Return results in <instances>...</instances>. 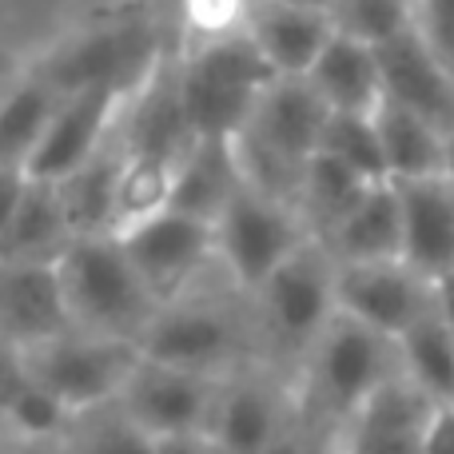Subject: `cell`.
<instances>
[{
    "instance_id": "7",
    "label": "cell",
    "mask_w": 454,
    "mask_h": 454,
    "mask_svg": "<svg viewBox=\"0 0 454 454\" xmlns=\"http://www.w3.org/2000/svg\"><path fill=\"white\" fill-rule=\"evenodd\" d=\"M307 239L303 215L291 204L263 196L255 188H243L231 200V207L215 223V255H220V271L243 295H255Z\"/></svg>"
},
{
    "instance_id": "9",
    "label": "cell",
    "mask_w": 454,
    "mask_h": 454,
    "mask_svg": "<svg viewBox=\"0 0 454 454\" xmlns=\"http://www.w3.org/2000/svg\"><path fill=\"white\" fill-rule=\"evenodd\" d=\"M335 303L343 315L403 339L434 311V283L407 259L387 263H335Z\"/></svg>"
},
{
    "instance_id": "37",
    "label": "cell",
    "mask_w": 454,
    "mask_h": 454,
    "mask_svg": "<svg viewBox=\"0 0 454 454\" xmlns=\"http://www.w3.org/2000/svg\"><path fill=\"white\" fill-rule=\"evenodd\" d=\"M160 454H227V447L212 431H204V434H180V439H160Z\"/></svg>"
},
{
    "instance_id": "11",
    "label": "cell",
    "mask_w": 454,
    "mask_h": 454,
    "mask_svg": "<svg viewBox=\"0 0 454 454\" xmlns=\"http://www.w3.org/2000/svg\"><path fill=\"white\" fill-rule=\"evenodd\" d=\"M295 415L299 387L267 363H251L223 379L212 434L227 447V454H263L295 423Z\"/></svg>"
},
{
    "instance_id": "20",
    "label": "cell",
    "mask_w": 454,
    "mask_h": 454,
    "mask_svg": "<svg viewBox=\"0 0 454 454\" xmlns=\"http://www.w3.org/2000/svg\"><path fill=\"white\" fill-rule=\"evenodd\" d=\"M307 80L327 100V108L343 112V116H379L387 100L379 48L359 36H347V32L331 36V44L323 48L319 64Z\"/></svg>"
},
{
    "instance_id": "30",
    "label": "cell",
    "mask_w": 454,
    "mask_h": 454,
    "mask_svg": "<svg viewBox=\"0 0 454 454\" xmlns=\"http://www.w3.org/2000/svg\"><path fill=\"white\" fill-rule=\"evenodd\" d=\"M319 152L335 156L339 164H347L351 172H359L363 180H371V184L391 180V168H387L383 136H379L375 116H343V112H331Z\"/></svg>"
},
{
    "instance_id": "33",
    "label": "cell",
    "mask_w": 454,
    "mask_h": 454,
    "mask_svg": "<svg viewBox=\"0 0 454 454\" xmlns=\"http://www.w3.org/2000/svg\"><path fill=\"white\" fill-rule=\"evenodd\" d=\"M251 0H184V28L196 44H212L247 32Z\"/></svg>"
},
{
    "instance_id": "8",
    "label": "cell",
    "mask_w": 454,
    "mask_h": 454,
    "mask_svg": "<svg viewBox=\"0 0 454 454\" xmlns=\"http://www.w3.org/2000/svg\"><path fill=\"white\" fill-rule=\"evenodd\" d=\"M132 267L148 291L156 295L160 307L176 303V299L192 295L204 283L212 267H220L215 255V223L192 220L180 212H164L152 223L136 227V231L120 235Z\"/></svg>"
},
{
    "instance_id": "34",
    "label": "cell",
    "mask_w": 454,
    "mask_h": 454,
    "mask_svg": "<svg viewBox=\"0 0 454 454\" xmlns=\"http://www.w3.org/2000/svg\"><path fill=\"white\" fill-rule=\"evenodd\" d=\"M263 454H343V427H331L323 419L307 415L299 407L295 423L279 434Z\"/></svg>"
},
{
    "instance_id": "12",
    "label": "cell",
    "mask_w": 454,
    "mask_h": 454,
    "mask_svg": "<svg viewBox=\"0 0 454 454\" xmlns=\"http://www.w3.org/2000/svg\"><path fill=\"white\" fill-rule=\"evenodd\" d=\"M72 307L64 295L60 263H4L0 271V335L4 351H32L72 335Z\"/></svg>"
},
{
    "instance_id": "35",
    "label": "cell",
    "mask_w": 454,
    "mask_h": 454,
    "mask_svg": "<svg viewBox=\"0 0 454 454\" xmlns=\"http://www.w3.org/2000/svg\"><path fill=\"white\" fill-rule=\"evenodd\" d=\"M415 4H419V28H423L427 44L454 72V0H415Z\"/></svg>"
},
{
    "instance_id": "21",
    "label": "cell",
    "mask_w": 454,
    "mask_h": 454,
    "mask_svg": "<svg viewBox=\"0 0 454 454\" xmlns=\"http://www.w3.org/2000/svg\"><path fill=\"white\" fill-rule=\"evenodd\" d=\"M403 243H407L403 200L395 180H387L355 204V212L323 239V247L335 263H387V259H403Z\"/></svg>"
},
{
    "instance_id": "18",
    "label": "cell",
    "mask_w": 454,
    "mask_h": 454,
    "mask_svg": "<svg viewBox=\"0 0 454 454\" xmlns=\"http://www.w3.org/2000/svg\"><path fill=\"white\" fill-rule=\"evenodd\" d=\"M431 403L407 375L391 379L347 423L343 454H423V431L431 423Z\"/></svg>"
},
{
    "instance_id": "40",
    "label": "cell",
    "mask_w": 454,
    "mask_h": 454,
    "mask_svg": "<svg viewBox=\"0 0 454 454\" xmlns=\"http://www.w3.org/2000/svg\"><path fill=\"white\" fill-rule=\"evenodd\" d=\"M447 180L454 184V124L447 128Z\"/></svg>"
},
{
    "instance_id": "6",
    "label": "cell",
    "mask_w": 454,
    "mask_h": 454,
    "mask_svg": "<svg viewBox=\"0 0 454 454\" xmlns=\"http://www.w3.org/2000/svg\"><path fill=\"white\" fill-rule=\"evenodd\" d=\"M4 355H12L72 415H88V411L120 403L128 379L144 359L140 343L88 335V331H72V335L40 343L32 351H4Z\"/></svg>"
},
{
    "instance_id": "19",
    "label": "cell",
    "mask_w": 454,
    "mask_h": 454,
    "mask_svg": "<svg viewBox=\"0 0 454 454\" xmlns=\"http://www.w3.org/2000/svg\"><path fill=\"white\" fill-rule=\"evenodd\" d=\"M403 200V259L427 279H442L454 271V184L447 176L395 184Z\"/></svg>"
},
{
    "instance_id": "23",
    "label": "cell",
    "mask_w": 454,
    "mask_h": 454,
    "mask_svg": "<svg viewBox=\"0 0 454 454\" xmlns=\"http://www.w3.org/2000/svg\"><path fill=\"white\" fill-rule=\"evenodd\" d=\"M124 160H128L124 140H120V148L116 144H104L88 164H80L76 172L56 184L76 239L112 235V215H116V192H120V176H124Z\"/></svg>"
},
{
    "instance_id": "26",
    "label": "cell",
    "mask_w": 454,
    "mask_h": 454,
    "mask_svg": "<svg viewBox=\"0 0 454 454\" xmlns=\"http://www.w3.org/2000/svg\"><path fill=\"white\" fill-rule=\"evenodd\" d=\"M379 136H383L387 168L391 180H431V176H447V132L434 128L431 120L415 116V112L399 108V104L383 100L379 108Z\"/></svg>"
},
{
    "instance_id": "25",
    "label": "cell",
    "mask_w": 454,
    "mask_h": 454,
    "mask_svg": "<svg viewBox=\"0 0 454 454\" xmlns=\"http://www.w3.org/2000/svg\"><path fill=\"white\" fill-rule=\"evenodd\" d=\"M60 88L48 80V72L24 76L20 84H12L4 100V116H0V156H4V172H24L28 160L36 156L40 140L48 136L56 112L64 104Z\"/></svg>"
},
{
    "instance_id": "3",
    "label": "cell",
    "mask_w": 454,
    "mask_h": 454,
    "mask_svg": "<svg viewBox=\"0 0 454 454\" xmlns=\"http://www.w3.org/2000/svg\"><path fill=\"white\" fill-rule=\"evenodd\" d=\"M403 375L399 339L371 331L367 323L339 311L319 335L303 375H299V407L331 427H343L359 415L391 379Z\"/></svg>"
},
{
    "instance_id": "15",
    "label": "cell",
    "mask_w": 454,
    "mask_h": 454,
    "mask_svg": "<svg viewBox=\"0 0 454 454\" xmlns=\"http://www.w3.org/2000/svg\"><path fill=\"white\" fill-rule=\"evenodd\" d=\"M124 96L128 92L116 84H92V88H80V92H68L52 128H48V136L40 140L36 156L24 168V176L60 184L80 164H88L108 144L112 120H116V108L124 104Z\"/></svg>"
},
{
    "instance_id": "13",
    "label": "cell",
    "mask_w": 454,
    "mask_h": 454,
    "mask_svg": "<svg viewBox=\"0 0 454 454\" xmlns=\"http://www.w3.org/2000/svg\"><path fill=\"white\" fill-rule=\"evenodd\" d=\"M76 243L64 212L60 188L32 180L24 172H4V223H0V259L4 263H60Z\"/></svg>"
},
{
    "instance_id": "39",
    "label": "cell",
    "mask_w": 454,
    "mask_h": 454,
    "mask_svg": "<svg viewBox=\"0 0 454 454\" xmlns=\"http://www.w3.org/2000/svg\"><path fill=\"white\" fill-rule=\"evenodd\" d=\"M434 311L454 327V271H447L442 279H434Z\"/></svg>"
},
{
    "instance_id": "38",
    "label": "cell",
    "mask_w": 454,
    "mask_h": 454,
    "mask_svg": "<svg viewBox=\"0 0 454 454\" xmlns=\"http://www.w3.org/2000/svg\"><path fill=\"white\" fill-rule=\"evenodd\" d=\"M0 454H68V442H20V439H0Z\"/></svg>"
},
{
    "instance_id": "16",
    "label": "cell",
    "mask_w": 454,
    "mask_h": 454,
    "mask_svg": "<svg viewBox=\"0 0 454 454\" xmlns=\"http://www.w3.org/2000/svg\"><path fill=\"white\" fill-rule=\"evenodd\" d=\"M379 64H383L387 100L447 132L454 124V72L427 44L423 28L415 24L403 36L379 44Z\"/></svg>"
},
{
    "instance_id": "28",
    "label": "cell",
    "mask_w": 454,
    "mask_h": 454,
    "mask_svg": "<svg viewBox=\"0 0 454 454\" xmlns=\"http://www.w3.org/2000/svg\"><path fill=\"white\" fill-rule=\"evenodd\" d=\"M399 359L403 375L427 399L439 407H454V327L439 311H431L399 339Z\"/></svg>"
},
{
    "instance_id": "17",
    "label": "cell",
    "mask_w": 454,
    "mask_h": 454,
    "mask_svg": "<svg viewBox=\"0 0 454 454\" xmlns=\"http://www.w3.org/2000/svg\"><path fill=\"white\" fill-rule=\"evenodd\" d=\"M335 32L339 28L327 8L299 0H251L247 36L279 76H311Z\"/></svg>"
},
{
    "instance_id": "24",
    "label": "cell",
    "mask_w": 454,
    "mask_h": 454,
    "mask_svg": "<svg viewBox=\"0 0 454 454\" xmlns=\"http://www.w3.org/2000/svg\"><path fill=\"white\" fill-rule=\"evenodd\" d=\"M4 439L20 442H68L80 415H72L52 391L36 383L12 355H4Z\"/></svg>"
},
{
    "instance_id": "36",
    "label": "cell",
    "mask_w": 454,
    "mask_h": 454,
    "mask_svg": "<svg viewBox=\"0 0 454 454\" xmlns=\"http://www.w3.org/2000/svg\"><path fill=\"white\" fill-rule=\"evenodd\" d=\"M423 454H454V407H434L423 431Z\"/></svg>"
},
{
    "instance_id": "4",
    "label": "cell",
    "mask_w": 454,
    "mask_h": 454,
    "mask_svg": "<svg viewBox=\"0 0 454 454\" xmlns=\"http://www.w3.org/2000/svg\"><path fill=\"white\" fill-rule=\"evenodd\" d=\"M60 279L72 307V323L88 335L140 343L152 319L160 315L156 295L140 279L116 235L76 239L60 259Z\"/></svg>"
},
{
    "instance_id": "32",
    "label": "cell",
    "mask_w": 454,
    "mask_h": 454,
    "mask_svg": "<svg viewBox=\"0 0 454 454\" xmlns=\"http://www.w3.org/2000/svg\"><path fill=\"white\" fill-rule=\"evenodd\" d=\"M331 20L339 32L359 36L367 44H387V40L403 36L407 28L419 24L415 0H331L327 4Z\"/></svg>"
},
{
    "instance_id": "2",
    "label": "cell",
    "mask_w": 454,
    "mask_h": 454,
    "mask_svg": "<svg viewBox=\"0 0 454 454\" xmlns=\"http://www.w3.org/2000/svg\"><path fill=\"white\" fill-rule=\"evenodd\" d=\"M144 359L184 367L196 375L227 379L235 371L259 363V335L251 299L243 291H204L160 307L148 335L140 339Z\"/></svg>"
},
{
    "instance_id": "10",
    "label": "cell",
    "mask_w": 454,
    "mask_h": 454,
    "mask_svg": "<svg viewBox=\"0 0 454 454\" xmlns=\"http://www.w3.org/2000/svg\"><path fill=\"white\" fill-rule=\"evenodd\" d=\"M220 391L223 379L140 359V367L132 371L124 395H120V407L156 439H180V434L212 431Z\"/></svg>"
},
{
    "instance_id": "1",
    "label": "cell",
    "mask_w": 454,
    "mask_h": 454,
    "mask_svg": "<svg viewBox=\"0 0 454 454\" xmlns=\"http://www.w3.org/2000/svg\"><path fill=\"white\" fill-rule=\"evenodd\" d=\"M259 363L299 383L319 335L339 315L335 259L319 239H307L263 287L251 295Z\"/></svg>"
},
{
    "instance_id": "14",
    "label": "cell",
    "mask_w": 454,
    "mask_h": 454,
    "mask_svg": "<svg viewBox=\"0 0 454 454\" xmlns=\"http://www.w3.org/2000/svg\"><path fill=\"white\" fill-rule=\"evenodd\" d=\"M156 64L160 60H152V36L144 24H108L76 36L44 72L60 92H80L92 84H116L132 92L152 76Z\"/></svg>"
},
{
    "instance_id": "29",
    "label": "cell",
    "mask_w": 454,
    "mask_h": 454,
    "mask_svg": "<svg viewBox=\"0 0 454 454\" xmlns=\"http://www.w3.org/2000/svg\"><path fill=\"white\" fill-rule=\"evenodd\" d=\"M176 168L168 160H152V156H132L124 160V176H120V192H116V215H112V235H128L136 227L152 223L156 215L172 212V196H176Z\"/></svg>"
},
{
    "instance_id": "22",
    "label": "cell",
    "mask_w": 454,
    "mask_h": 454,
    "mask_svg": "<svg viewBox=\"0 0 454 454\" xmlns=\"http://www.w3.org/2000/svg\"><path fill=\"white\" fill-rule=\"evenodd\" d=\"M243 188H247V180H243L239 156H235V140H196L176 168L172 212L220 223V215Z\"/></svg>"
},
{
    "instance_id": "31",
    "label": "cell",
    "mask_w": 454,
    "mask_h": 454,
    "mask_svg": "<svg viewBox=\"0 0 454 454\" xmlns=\"http://www.w3.org/2000/svg\"><path fill=\"white\" fill-rule=\"evenodd\" d=\"M68 454H160V439L148 434L120 403L80 415L68 439Z\"/></svg>"
},
{
    "instance_id": "5",
    "label": "cell",
    "mask_w": 454,
    "mask_h": 454,
    "mask_svg": "<svg viewBox=\"0 0 454 454\" xmlns=\"http://www.w3.org/2000/svg\"><path fill=\"white\" fill-rule=\"evenodd\" d=\"M275 76L247 32L192 48L180 64V92L196 140H235Z\"/></svg>"
},
{
    "instance_id": "27",
    "label": "cell",
    "mask_w": 454,
    "mask_h": 454,
    "mask_svg": "<svg viewBox=\"0 0 454 454\" xmlns=\"http://www.w3.org/2000/svg\"><path fill=\"white\" fill-rule=\"evenodd\" d=\"M371 188H375V184L363 180V176L351 172L347 164H339L335 156L315 152L311 164H307V172H303V184H299V204L295 207H299V215H303L307 231L323 243L339 223L347 220V215L355 212V204H359Z\"/></svg>"
}]
</instances>
